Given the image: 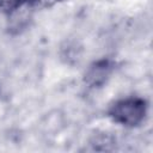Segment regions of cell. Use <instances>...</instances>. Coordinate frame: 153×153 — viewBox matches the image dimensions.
Here are the masks:
<instances>
[{"label": "cell", "mask_w": 153, "mask_h": 153, "mask_svg": "<svg viewBox=\"0 0 153 153\" xmlns=\"http://www.w3.org/2000/svg\"><path fill=\"white\" fill-rule=\"evenodd\" d=\"M108 117L126 128L141 126L148 115V103L140 96H128L112 102L108 108Z\"/></svg>", "instance_id": "cell-1"}, {"label": "cell", "mask_w": 153, "mask_h": 153, "mask_svg": "<svg viewBox=\"0 0 153 153\" xmlns=\"http://www.w3.org/2000/svg\"><path fill=\"white\" fill-rule=\"evenodd\" d=\"M63 0H36L33 7L41 8V10H45V8H51L55 5L62 2Z\"/></svg>", "instance_id": "cell-5"}, {"label": "cell", "mask_w": 153, "mask_h": 153, "mask_svg": "<svg viewBox=\"0 0 153 153\" xmlns=\"http://www.w3.org/2000/svg\"><path fill=\"white\" fill-rule=\"evenodd\" d=\"M116 69V61L110 57H100L92 61L84 72L82 80L88 88L98 90L108 84Z\"/></svg>", "instance_id": "cell-2"}, {"label": "cell", "mask_w": 153, "mask_h": 153, "mask_svg": "<svg viewBox=\"0 0 153 153\" xmlns=\"http://www.w3.org/2000/svg\"><path fill=\"white\" fill-rule=\"evenodd\" d=\"M82 55V47L75 39H66L60 47V56L67 65H75Z\"/></svg>", "instance_id": "cell-3"}, {"label": "cell", "mask_w": 153, "mask_h": 153, "mask_svg": "<svg viewBox=\"0 0 153 153\" xmlns=\"http://www.w3.org/2000/svg\"><path fill=\"white\" fill-rule=\"evenodd\" d=\"M36 0H0V11L8 16L25 7H33Z\"/></svg>", "instance_id": "cell-4"}]
</instances>
